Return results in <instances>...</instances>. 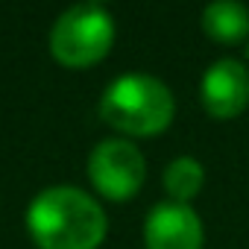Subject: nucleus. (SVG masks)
<instances>
[{"label": "nucleus", "instance_id": "1", "mask_svg": "<svg viewBox=\"0 0 249 249\" xmlns=\"http://www.w3.org/2000/svg\"><path fill=\"white\" fill-rule=\"evenodd\" d=\"M106 229L100 202L73 185L44 188L27 208V231L38 249H97Z\"/></svg>", "mask_w": 249, "mask_h": 249}, {"label": "nucleus", "instance_id": "2", "mask_svg": "<svg viewBox=\"0 0 249 249\" xmlns=\"http://www.w3.org/2000/svg\"><path fill=\"white\" fill-rule=\"evenodd\" d=\"M173 111L176 103L170 88L147 73H126L114 79L100 100V117L108 126L135 138L164 132L173 120Z\"/></svg>", "mask_w": 249, "mask_h": 249}, {"label": "nucleus", "instance_id": "3", "mask_svg": "<svg viewBox=\"0 0 249 249\" xmlns=\"http://www.w3.org/2000/svg\"><path fill=\"white\" fill-rule=\"evenodd\" d=\"M114 44V18L103 3H76L65 9L50 30V53L65 68H91Z\"/></svg>", "mask_w": 249, "mask_h": 249}, {"label": "nucleus", "instance_id": "4", "mask_svg": "<svg viewBox=\"0 0 249 249\" xmlns=\"http://www.w3.org/2000/svg\"><path fill=\"white\" fill-rule=\"evenodd\" d=\"M88 179L106 199L123 202L141 191L147 179V164L132 141L106 138L88 156Z\"/></svg>", "mask_w": 249, "mask_h": 249}, {"label": "nucleus", "instance_id": "5", "mask_svg": "<svg viewBox=\"0 0 249 249\" xmlns=\"http://www.w3.org/2000/svg\"><path fill=\"white\" fill-rule=\"evenodd\" d=\"M205 231L199 214L185 202H159L147 214L144 243L147 249H202Z\"/></svg>", "mask_w": 249, "mask_h": 249}, {"label": "nucleus", "instance_id": "6", "mask_svg": "<svg viewBox=\"0 0 249 249\" xmlns=\"http://www.w3.org/2000/svg\"><path fill=\"white\" fill-rule=\"evenodd\" d=\"M202 108L217 120H231L249 106V71L237 59L214 62L199 82Z\"/></svg>", "mask_w": 249, "mask_h": 249}, {"label": "nucleus", "instance_id": "7", "mask_svg": "<svg viewBox=\"0 0 249 249\" xmlns=\"http://www.w3.org/2000/svg\"><path fill=\"white\" fill-rule=\"evenodd\" d=\"M202 30L217 44H237L249 36V9L234 0H214L202 9Z\"/></svg>", "mask_w": 249, "mask_h": 249}, {"label": "nucleus", "instance_id": "8", "mask_svg": "<svg viewBox=\"0 0 249 249\" xmlns=\"http://www.w3.org/2000/svg\"><path fill=\"white\" fill-rule=\"evenodd\" d=\"M205 185V170L194 156H179L164 167V191L173 202H191Z\"/></svg>", "mask_w": 249, "mask_h": 249}, {"label": "nucleus", "instance_id": "9", "mask_svg": "<svg viewBox=\"0 0 249 249\" xmlns=\"http://www.w3.org/2000/svg\"><path fill=\"white\" fill-rule=\"evenodd\" d=\"M246 53H249V47H246Z\"/></svg>", "mask_w": 249, "mask_h": 249}]
</instances>
